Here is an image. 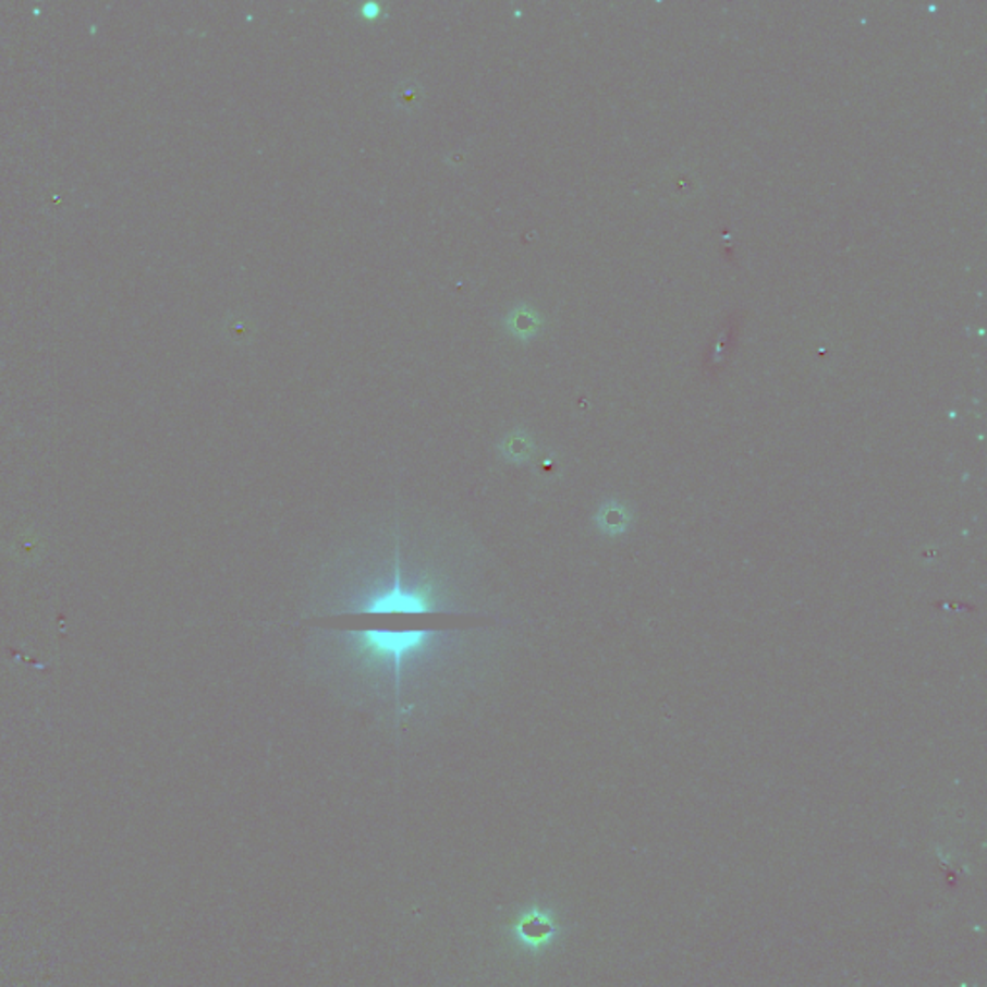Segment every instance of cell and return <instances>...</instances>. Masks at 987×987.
<instances>
[{
	"instance_id": "4",
	"label": "cell",
	"mask_w": 987,
	"mask_h": 987,
	"mask_svg": "<svg viewBox=\"0 0 987 987\" xmlns=\"http://www.w3.org/2000/svg\"><path fill=\"white\" fill-rule=\"evenodd\" d=\"M517 440L520 442H515V438H513V440H508V442L503 443V460L511 461V463H523V461L527 460V442L521 440V438H517Z\"/></svg>"
},
{
	"instance_id": "3",
	"label": "cell",
	"mask_w": 987,
	"mask_h": 987,
	"mask_svg": "<svg viewBox=\"0 0 987 987\" xmlns=\"http://www.w3.org/2000/svg\"><path fill=\"white\" fill-rule=\"evenodd\" d=\"M556 934L552 922L543 912L528 911L521 914L513 926V936L523 946L536 947L546 943Z\"/></svg>"
},
{
	"instance_id": "2",
	"label": "cell",
	"mask_w": 987,
	"mask_h": 987,
	"mask_svg": "<svg viewBox=\"0 0 987 987\" xmlns=\"http://www.w3.org/2000/svg\"><path fill=\"white\" fill-rule=\"evenodd\" d=\"M393 560L385 563L365 577L352 578L348 593L334 604L338 611L348 613H427V611H453L458 600L450 581L442 573L421 570L413 565L403 568L400 550L393 546Z\"/></svg>"
},
{
	"instance_id": "1",
	"label": "cell",
	"mask_w": 987,
	"mask_h": 987,
	"mask_svg": "<svg viewBox=\"0 0 987 987\" xmlns=\"http://www.w3.org/2000/svg\"><path fill=\"white\" fill-rule=\"evenodd\" d=\"M452 635L442 631H385L363 629L336 636V646L350 670L378 685L392 686L398 698L403 681L440 661L453 645Z\"/></svg>"
}]
</instances>
